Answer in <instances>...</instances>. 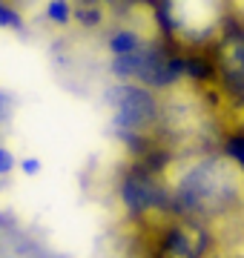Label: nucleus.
<instances>
[{"instance_id": "obj_1", "label": "nucleus", "mask_w": 244, "mask_h": 258, "mask_svg": "<svg viewBox=\"0 0 244 258\" xmlns=\"http://www.w3.org/2000/svg\"><path fill=\"white\" fill-rule=\"evenodd\" d=\"M235 192L238 175L233 169V158L224 161L210 155L181 172L169 189V210L175 215H207L233 204Z\"/></svg>"}, {"instance_id": "obj_2", "label": "nucleus", "mask_w": 244, "mask_h": 258, "mask_svg": "<svg viewBox=\"0 0 244 258\" xmlns=\"http://www.w3.org/2000/svg\"><path fill=\"white\" fill-rule=\"evenodd\" d=\"M106 103L115 109L112 123L118 132H144L147 126L161 120L158 98L135 83H121L106 92Z\"/></svg>"}, {"instance_id": "obj_3", "label": "nucleus", "mask_w": 244, "mask_h": 258, "mask_svg": "<svg viewBox=\"0 0 244 258\" xmlns=\"http://www.w3.org/2000/svg\"><path fill=\"white\" fill-rule=\"evenodd\" d=\"M121 198L132 212H147V210H169V192L164 189L158 178L135 166L130 175H124L121 181Z\"/></svg>"}, {"instance_id": "obj_4", "label": "nucleus", "mask_w": 244, "mask_h": 258, "mask_svg": "<svg viewBox=\"0 0 244 258\" xmlns=\"http://www.w3.org/2000/svg\"><path fill=\"white\" fill-rule=\"evenodd\" d=\"M144 43V37L135 32V29H115L112 35H109V52L112 55H127V52H132V49H138Z\"/></svg>"}, {"instance_id": "obj_5", "label": "nucleus", "mask_w": 244, "mask_h": 258, "mask_svg": "<svg viewBox=\"0 0 244 258\" xmlns=\"http://www.w3.org/2000/svg\"><path fill=\"white\" fill-rule=\"evenodd\" d=\"M184 75L196 78V81H207V78L213 75V66H210V60L201 57V55H184Z\"/></svg>"}, {"instance_id": "obj_6", "label": "nucleus", "mask_w": 244, "mask_h": 258, "mask_svg": "<svg viewBox=\"0 0 244 258\" xmlns=\"http://www.w3.org/2000/svg\"><path fill=\"white\" fill-rule=\"evenodd\" d=\"M72 18H75L84 29H98L103 23V9L101 6H89V3H84V6H78V9L72 12Z\"/></svg>"}, {"instance_id": "obj_7", "label": "nucleus", "mask_w": 244, "mask_h": 258, "mask_svg": "<svg viewBox=\"0 0 244 258\" xmlns=\"http://www.w3.org/2000/svg\"><path fill=\"white\" fill-rule=\"evenodd\" d=\"M46 18L57 26H66L69 18H72V6H69V0H49L46 3Z\"/></svg>"}, {"instance_id": "obj_8", "label": "nucleus", "mask_w": 244, "mask_h": 258, "mask_svg": "<svg viewBox=\"0 0 244 258\" xmlns=\"http://www.w3.org/2000/svg\"><path fill=\"white\" fill-rule=\"evenodd\" d=\"M0 26L3 29H15V32H23V18H20V12L3 3V6H0Z\"/></svg>"}, {"instance_id": "obj_9", "label": "nucleus", "mask_w": 244, "mask_h": 258, "mask_svg": "<svg viewBox=\"0 0 244 258\" xmlns=\"http://www.w3.org/2000/svg\"><path fill=\"white\" fill-rule=\"evenodd\" d=\"M224 152L227 158H233L238 166H244V135H230L224 144Z\"/></svg>"}, {"instance_id": "obj_10", "label": "nucleus", "mask_w": 244, "mask_h": 258, "mask_svg": "<svg viewBox=\"0 0 244 258\" xmlns=\"http://www.w3.org/2000/svg\"><path fill=\"white\" fill-rule=\"evenodd\" d=\"M12 109H15V98H12L9 92L0 89V123L12 118Z\"/></svg>"}, {"instance_id": "obj_11", "label": "nucleus", "mask_w": 244, "mask_h": 258, "mask_svg": "<svg viewBox=\"0 0 244 258\" xmlns=\"http://www.w3.org/2000/svg\"><path fill=\"white\" fill-rule=\"evenodd\" d=\"M15 164H18V161H15V155H12L6 147H0V178L9 175L12 169H15Z\"/></svg>"}, {"instance_id": "obj_12", "label": "nucleus", "mask_w": 244, "mask_h": 258, "mask_svg": "<svg viewBox=\"0 0 244 258\" xmlns=\"http://www.w3.org/2000/svg\"><path fill=\"white\" fill-rule=\"evenodd\" d=\"M20 172H23V175H38L40 172V161L38 158H23V161H20Z\"/></svg>"}, {"instance_id": "obj_13", "label": "nucleus", "mask_w": 244, "mask_h": 258, "mask_svg": "<svg viewBox=\"0 0 244 258\" xmlns=\"http://www.w3.org/2000/svg\"><path fill=\"white\" fill-rule=\"evenodd\" d=\"M0 6H3V0H0Z\"/></svg>"}]
</instances>
